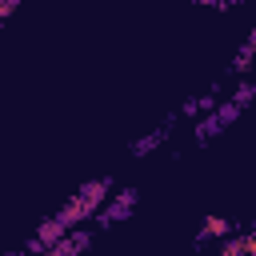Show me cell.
Listing matches in <instances>:
<instances>
[{"mask_svg": "<svg viewBox=\"0 0 256 256\" xmlns=\"http://www.w3.org/2000/svg\"><path fill=\"white\" fill-rule=\"evenodd\" d=\"M136 200H140V192L136 188H124V192H116L112 196V204L100 212V228H112L116 220H124V216H132V208H136Z\"/></svg>", "mask_w": 256, "mask_h": 256, "instance_id": "obj_1", "label": "cell"}, {"mask_svg": "<svg viewBox=\"0 0 256 256\" xmlns=\"http://www.w3.org/2000/svg\"><path fill=\"white\" fill-rule=\"evenodd\" d=\"M88 216H96V204H92L88 196H80V192H76V196L56 212V220H60L64 228H72V224H80V220H88Z\"/></svg>", "mask_w": 256, "mask_h": 256, "instance_id": "obj_2", "label": "cell"}, {"mask_svg": "<svg viewBox=\"0 0 256 256\" xmlns=\"http://www.w3.org/2000/svg\"><path fill=\"white\" fill-rule=\"evenodd\" d=\"M168 136H172V124H160V128H152L144 140H136V148H132V152H136V156H148V152H152V148H160Z\"/></svg>", "mask_w": 256, "mask_h": 256, "instance_id": "obj_3", "label": "cell"}, {"mask_svg": "<svg viewBox=\"0 0 256 256\" xmlns=\"http://www.w3.org/2000/svg\"><path fill=\"white\" fill-rule=\"evenodd\" d=\"M64 232H68V228H64V224H60V220L52 216V220H44V224H40V232H36L32 248H48V244H56V240H60Z\"/></svg>", "mask_w": 256, "mask_h": 256, "instance_id": "obj_4", "label": "cell"}, {"mask_svg": "<svg viewBox=\"0 0 256 256\" xmlns=\"http://www.w3.org/2000/svg\"><path fill=\"white\" fill-rule=\"evenodd\" d=\"M56 256H72V252H84L88 248V232H72V236H60L56 244H48Z\"/></svg>", "mask_w": 256, "mask_h": 256, "instance_id": "obj_5", "label": "cell"}, {"mask_svg": "<svg viewBox=\"0 0 256 256\" xmlns=\"http://www.w3.org/2000/svg\"><path fill=\"white\" fill-rule=\"evenodd\" d=\"M220 252H224V256H244V252H248V256H256V236H252V232H248V236H236V240H228V236H224Z\"/></svg>", "mask_w": 256, "mask_h": 256, "instance_id": "obj_6", "label": "cell"}, {"mask_svg": "<svg viewBox=\"0 0 256 256\" xmlns=\"http://www.w3.org/2000/svg\"><path fill=\"white\" fill-rule=\"evenodd\" d=\"M232 232V224L224 216H204V228H200V240H224Z\"/></svg>", "mask_w": 256, "mask_h": 256, "instance_id": "obj_7", "label": "cell"}, {"mask_svg": "<svg viewBox=\"0 0 256 256\" xmlns=\"http://www.w3.org/2000/svg\"><path fill=\"white\" fill-rule=\"evenodd\" d=\"M252 48H256V36H248L244 44H240V52H236V72H248V64H252Z\"/></svg>", "mask_w": 256, "mask_h": 256, "instance_id": "obj_8", "label": "cell"}, {"mask_svg": "<svg viewBox=\"0 0 256 256\" xmlns=\"http://www.w3.org/2000/svg\"><path fill=\"white\" fill-rule=\"evenodd\" d=\"M220 128H224V124H220V120H216V112H212V116H204V120L196 124V140H212Z\"/></svg>", "mask_w": 256, "mask_h": 256, "instance_id": "obj_9", "label": "cell"}, {"mask_svg": "<svg viewBox=\"0 0 256 256\" xmlns=\"http://www.w3.org/2000/svg\"><path fill=\"white\" fill-rule=\"evenodd\" d=\"M236 116H240V104H232V100H228V104H220V108H216V120H220V124H232V120H236Z\"/></svg>", "mask_w": 256, "mask_h": 256, "instance_id": "obj_10", "label": "cell"}, {"mask_svg": "<svg viewBox=\"0 0 256 256\" xmlns=\"http://www.w3.org/2000/svg\"><path fill=\"white\" fill-rule=\"evenodd\" d=\"M252 96H256V88H252V84H248V80H244V84H240V88H236V96H232V104H240V108H244V104H248V100H252Z\"/></svg>", "mask_w": 256, "mask_h": 256, "instance_id": "obj_11", "label": "cell"}, {"mask_svg": "<svg viewBox=\"0 0 256 256\" xmlns=\"http://www.w3.org/2000/svg\"><path fill=\"white\" fill-rule=\"evenodd\" d=\"M180 112H184V116H196V112H200V100H184V108H180Z\"/></svg>", "mask_w": 256, "mask_h": 256, "instance_id": "obj_12", "label": "cell"}, {"mask_svg": "<svg viewBox=\"0 0 256 256\" xmlns=\"http://www.w3.org/2000/svg\"><path fill=\"white\" fill-rule=\"evenodd\" d=\"M0 8H4V12H12V8H16V0H0Z\"/></svg>", "mask_w": 256, "mask_h": 256, "instance_id": "obj_13", "label": "cell"}, {"mask_svg": "<svg viewBox=\"0 0 256 256\" xmlns=\"http://www.w3.org/2000/svg\"><path fill=\"white\" fill-rule=\"evenodd\" d=\"M216 4H220V8H224V4H240V0H216Z\"/></svg>", "mask_w": 256, "mask_h": 256, "instance_id": "obj_14", "label": "cell"}, {"mask_svg": "<svg viewBox=\"0 0 256 256\" xmlns=\"http://www.w3.org/2000/svg\"><path fill=\"white\" fill-rule=\"evenodd\" d=\"M200 4H216V0H200Z\"/></svg>", "mask_w": 256, "mask_h": 256, "instance_id": "obj_15", "label": "cell"}, {"mask_svg": "<svg viewBox=\"0 0 256 256\" xmlns=\"http://www.w3.org/2000/svg\"><path fill=\"white\" fill-rule=\"evenodd\" d=\"M4 16H8V12H4V8H0V20H4Z\"/></svg>", "mask_w": 256, "mask_h": 256, "instance_id": "obj_16", "label": "cell"}]
</instances>
